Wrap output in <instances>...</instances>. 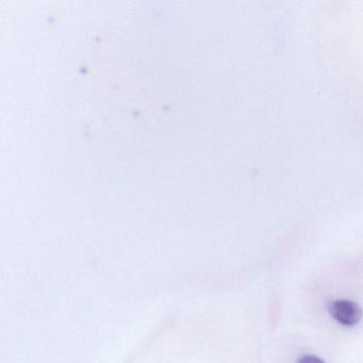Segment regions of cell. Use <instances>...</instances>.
<instances>
[{
  "label": "cell",
  "mask_w": 363,
  "mask_h": 363,
  "mask_svg": "<svg viewBox=\"0 0 363 363\" xmlns=\"http://www.w3.org/2000/svg\"><path fill=\"white\" fill-rule=\"evenodd\" d=\"M328 312L333 320L346 327H354L362 318V309L350 299H337L328 305Z\"/></svg>",
  "instance_id": "6da1fadb"
},
{
  "label": "cell",
  "mask_w": 363,
  "mask_h": 363,
  "mask_svg": "<svg viewBox=\"0 0 363 363\" xmlns=\"http://www.w3.org/2000/svg\"><path fill=\"white\" fill-rule=\"evenodd\" d=\"M297 363H325L322 359L318 357L312 356V354H305L297 360Z\"/></svg>",
  "instance_id": "7a4b0ae2"
}]
</instances>
